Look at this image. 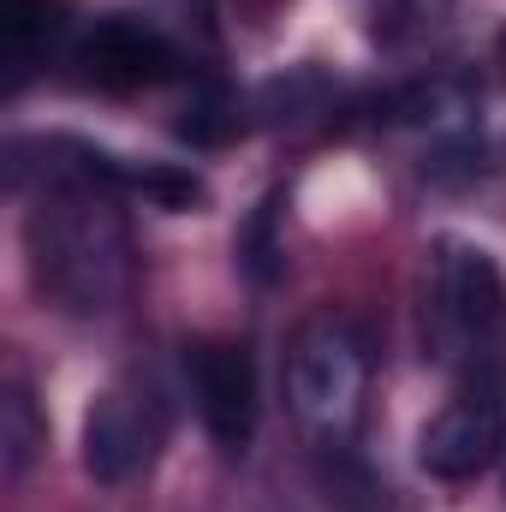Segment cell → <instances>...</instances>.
Returning <instances> with one entry per match:
<instances>
[{"instance_id": "1", "label": "cell", "mask_w": 506, "mask_h": 512, "mask_svg": "<svg viewBox=\"0 0 506 512\" xmlns=\"http://www.w3.org/2000/svg\"><path fill=\"white\" fill-rule=\"evenodd\" d=\"M30 274L36 292L72 316H102L126 292V227L96 197V185H66L30 215Z\"/></svg>"}, {"instance_id": "2", "label": "cell", "mask_w": 506, "mask_h": 512, "mask_svg": "<svg viewBox=\"0 0 506 512\" xmlns=\"http://www.w3.org/2000/svg\"><path fill=\"white\" fill-rule=\"evenodd\" d=\"M364 376H370L364 340L346 322H316L292 352V411L322 441L346 447V435L358 423V405H364Z\"/></svg>"}, {"instance_id": "3", "label": "cell", "mask_w": 506, "mask_h": 512, "mask_svg": "<svg viewBox=\"0 0 506 512\" xmlns=\"http://www.w3.org/2000/svg\"><path fill=\"white\" fill-rule=\"evenodd\" d=\"M167 435V405H161V387L149 376H120L96 393L90 417H84V471L108 489L131 483L155 447Z\"/></svg>"}, {"instance_id": "4", "label": "cell", "mask_w": 506, "mask_h": 512, "mask_svg": "<svg viewBox=\"0 0 506 512\" xmlns=\"http://www.w3.org/2000/svg\"><path fill=\"white\" fill-rule=\"evenodd\" d=\"M435 322L459 358H489L506 340V280L495 256L447 239L435 256Z\"/></svg>"}, {"instance_id": "5", "label": "cell", "mask_w": 506, "mask_h": 512, "mask_svg": "<svg viewBox=\"0 0 506 512\" xmlns=\"http://www.w3.org/2000/svg\"><path fill=\"white\" fill-rule=\"evenodd\" d=\"M501 447H506V399L495 382H477L423 423L417 465L441 483H471L501 459Z\"/></svg>"}, {"instance_id": "6", "label": "cell", "mask_w": 506, "mask_h": 512, "mask_svg": "<svg viewBox=\"0 0 506 512\" xmlns=\"http://www.w3.org/2000/svg\"><path fill=\"white\" fill-rule=\"evenodd\" d=\"M185 376L197 393L203 429L221 453H245L256 435V358L245 340H197L185 346Z\"/></svg>"}, {"instance_id": "7", "label": "cell", "mask_w": 506, "mask_h": 512, "mask_svg": "<svg viewBox=\"0 0 506 512\" xmlns=\"http://www.w3.org/2000/svg\"><path fill=\"white\" fill-rule=\"evenodd\" d=\"M78 66L90 84L102 90H149L161 78H173V42L155 24L137 18H102L84 42H78Z\"/></svg>"}, {"instance_id": "8", "label": "cell", "mask_w": 506, "mask_h": 512, "mask_svg": "<svg viewBox=\"0 0 506 512\" xmlns=\"http://www.w3.org/2000/svg\"><path fill=\"white\" fill-rule=\"evenodd\" d=\"M54 36H60V0H0V48H6L12 90L36 72Z\"/></svg>"}, {"instance_id": "9", "label": "cell", "mask_w": 506, "mask_h": 512, "mask_svg": "<svg viewBox=\"0 0 506 512\" xmlns=\"http://www.w3.org/2000/svg\"><path fill=\"white\" fill-rule=\"evenodd\" d=\"M36 447H42V423H36V405H30V393L12 382L6 387V477H24L30 471V459H36Z\"/></svg>"}, {"instance_id": "10", "label": "cell", "mask_w": 506, "mask_h": 512, "mask_svg": "<svg viewBox=\"0 0 506 512\" xmlns=\"http://www.w3.org/2000/svg\"><path fill=\"white\" fill-rule=\"evenodd\" d=\"M274 256H280V245H274V203H262V215L251 221V239H245V262H251L256 280H274Z\"/></svg>"}]
</instances>
